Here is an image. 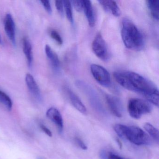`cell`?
I'll return each mask as SVG.
<instances>
[{
    "mask_svg": "<svg viewBox=\"0 0 159 159\" xmlns=\"http://www.w3.org/2000/svg\"><path fill=\"white\" fill-rule=\"evenodd\" d=\"M113 76L121 86L142 95L149 102L159 107V91L152 82L131 71H116L113 73Z\"/></svg>",
    "mask_w": 159,
    "mask_h": 159,
    "instance_id": "6da1fadb",
    "label": "cell"
},
{
    "mask_svg": "<svg viewBox=\"0 0 159 159\" xmlns=\"http://www.w3.org/2000/svg\"><path fill=\"white\" fill-rule=\"evenodd\" d=\"M121 35L126 48L135 51H140L145 44L144 36L133 22L124 18L122 23Z\"/></svg>",
    "mask_w": 159,
    "mask_h": 159,
    "instance_id": "7a4b0ae2",
    "label": "cell"
},
{
    "mask_svg": "<svg viewBox=\"0 0 159 159\" xmlns=\"http://www.w3.org/2000/svg\"><path fill=\"white\" fill-rule=\"evenodd\" d=\"M114 130L121 138L126 139L135 145L148 146L151 145L152 143L150 137L138 126H127L118 124L114 125Z\"/></svg>",
    "mask_w": 159,
    "mask_h": 159,
    "instance_id": "3957f363",
    "label": "cell"
},
{
    "mask_svg": "<svg viewBox=\"0 0 159 159\" xmlns=\"http://www.w3.org/2000/svg\"><path fill=\"white\" fill-rule=\"evenodd\" d=\"M129 115L134 119H140L142 115L149 113L152 111L151 105L148 101L139 98H131L127 106Z\"/></svg>",
    "mask_w": 159,
    "mask_h": 159,
    "instance_id": "277c9868",
    "label": "cell"
},
{
    "mask_svg": "<svg viewBox=\"0 0 159 159\" xmlns=\"http://www.w3.org/2000/svg\"><path fill=\"white\" fill-rule=\"evenodd\" d=\"M91 71L93 77L98 83L105 87L110 86V75L105 68L99 65L93 64L91 66Z\"/></svg>",
    "mask_w": 159,
    "mask_h": 159,
    "instance_id": "5b68a950",
    "label": "cell"
},
{
    "mask_svg": "<svg viewBox=\"0 0 159 159\" xmlns=\"http://www.w3.org/2000/svg\"><path fill=\"white\" fill-rule=\"evenodd\" d=\"M93 52L97 57L103 61H106L109 57L107 43L102 35L98 33L95 37L92 43Z\"/></svg>",
    "mask_w": 159,
    "mask_h": 159,
    "instance_id": "8992f818",
    "label": "cell"
},
{
    "mask_svg": "<svg viewBox=\"0 0 159 159\" xmlns=\"http://www.w3.org/2000/svg\"><path fill=\"white\" fill-rule=\"evenodd\" d=\"M106 100L109 108L113 115L118 118L122 116L123 107L120 100L116 97L106 95Z\"/></svg>",
    "mask_w": 159,
    "mask_h": 159,
    "instance_id": "52a82bcc",
    "label": "cell"
},
{
    "mask_svg": "<svg viewBox=\"0 0 159 159\" xmlns=\"http://www.w3.org/2000/svg\"><path fill=\"white\" fill-rule=\"evenodd\" d=\"M25 82L28 88L33 97L37 101L41 102L42 100L41 93L34 77L31 74L28 73L26 75Z\"/></svg>",
    "mask_w": 159,
    "mask_h": 159,
    "instance_id": "ba28073f",
    "label": "cell"
},
{
    "mask_svg": "<svg viewBox=\"0 0 159 159\" xmlns=\"http://www.w3.org/2000/svg\"><path fill=\"white\" fill-rule=\"evenodd\" d=\"M4 29L9 39L14 45H16V41L15 24L11 15L7 14L4 19Z\"/></svg>",
    "mask_w": 159,
    "mask_h": 159,
    "instance_id": "9c48e42d",
    "label": "cell"
},
{
    "mask_svg": "<svg viewBox=\"0 0 159 159\" xmlns=\"http://www.w3.org/2000/svg\"><path fill=\"white\" fill-rule=\"evenodd\" d=\"M46 116L54 123L60 133L63 132L64 123L63 118L59 111L54 107H51L47 110Z\"/></svg>",
    "mask_w": 159,
    "mask_h": 159,
    "instance_id": "30bf717a",
    "label": "cell"
},
{
    "mask_svg": "<svg viewBox=\"0 0 159 159\" xmlns=\"http://www.w3.org/2000/svg\"><path fill=\"white\" fill-rule=\"evenodd\" d=\"M98 2L106 11L111 13L115 16L120 15V10L116 2L113 1H98Z\"/></svg>",
    "mask_w": 159,
    "mask_h": 159,
    "instance_id": "8fae6325",
    "label": "cell"
},
{
    "mask_svg": "<svg viewBox=\"0 0 159 159\" xmlns=\"http://www.w3.org/2000/svg\"><path fill=\"white\" fill-rule=\"evenodd\" d=\"M67 93L68 94L69 97L70 99L71 104L73 107L80 112L83 114H85L87 113V109L85 107V106L83 104L80 98L74 93L72 91L68 89Z\"/></svg>",
    "mask_w": 159,
    "mask_h": 159,
    "instance_id": "7c38bea8",
    "label": "cell"
},
{
    "mask_svg": "<svg viewBox=\"0 0 159 159\" xmlns=\"http://www.w3.org/2000/svg\"><path fill=\"white\" fill-rule=\"evenodd\" d=\"M83 11L85 16L91 27H93L95 23L93 9L91 1L87 0H83Z\"/></svg>",
    "mask_w": 159,
    "mask_h": 159,
    "instance_id": "4fadbf2b",
    "label": "cell"
},
{
    "mask_svg": "<svg viewBox=\"0 0 159 159\" xmlns=\"http://www.w3.org/2000/svg\"><path fill=\"white\" fill-rule=\"evenodd\" d=\"M23 52L27 60L29 67L31 68L33 61V51L31 43L27 38H24L23 40Z\"/></svg>",
    "mask_w": 159,
    "mask_h": 159,
    "instance_id": "5bb4252c",
    "label": "cell"
},
{
    "mask_svg": "<svg viewBox=\"0 0 159 159\" xmlns=\"http://www.w3.org/2000/svg\"><path fill=\"white\" fill-rule=\"evenodd\" d=\"M45 52L46 56L50 60L52 66L56 69L58 68L60 66V61L57 55L52 50L49 45H46Z\"/></svg>",
    "mask_w": 159,
    "mask_h": 159,
    "instance_id": "9a60e30c",
    "label": "cell"
},
{
    "mask_svg": "<svg viewBox=\"0 0 159 159\" xmlns=\"http://www.w3.org/2000/svg\"><path fill=\"white\" fill-rule=\"evenodd\" d=\"M147 5L151 14L155 20H159V1L155 0L147 1Z\"/></svg>",
    "mask_w": 159,
    "mask_h": 159,
    "instance_id": "2e32d148",
    "label": "cell"
},
{
    "mask_svg": "<svg viewBox=\"0 0 159 159\" xmlns=\"http://www.w3.org/2000/svg\"><path fill=\"white\" fill-rule=\"evenodd\" d=\"M0 104L3 105L8 110L11 111L13 107V102L11 98L6 93L0 89Z\"/></svg>",
    "mask_w": 159,
    "mask_h": 159,
    "instance_id": "e0dca14e",
    "label": "cell"
},
{
    "mask_svg": "<svg viewBox=\"0 0 159 159\" xmlns=\"http://www.w3.org/2000/svg\"><path fill=\"white\" fill-rule=\"evenodd\" d=\"M144 128L146 132L157 143L159 141V133L158 129L154 127L152 125L149 123H146L144 124Z\"/></svg>",
    "mask_w": 159,
    "mask_h": 159,
    "instance_id": "ac0fdd59",
    "label": "cell"
},
{
    "mask_svg": "<svg viewBox=\"0 0 159 159\" xmlns=\"http://www.w3.org/2000/svg\"><path fill=\"white\" fill-rule=\"evenodd\" d=\"M64 8L66 11L67 18L71 24L73 23V14H72V6L70 1H63Z\"/></svg>",
    "mask_w": 159,
    "mask_h": 159,
    "instance_id": "d6986e66",
    "label": "cell"
},
{
    "mask_svg": "<svg viewBox=\"0 0 159 159\" xmlns=\"http://www.w3.org/2000/svg\"><path fill=\"white\" fill-rule=\"evenodd\" d=\"M51 37L59 45L63 44V39L59 33L55 30H52L51 32Z\"/></svg>",
    "mask_w": 159,
    "mask_h": 159,
    "instance_id": "ffe728a7",
    "label": "cell"
},
{
    "mask_svg": "<svg viewBox=\"0 0 159 159\" xmlns=\"http://www.w3.org/2000/svg\"><path fill=\"white\" fill-rule=\"evenodd\" d=\"M75 10L78 12L83 11V1L82 0H75L70 1Z\"/></svg>",
    "mask_w": 159,
    "mask_h": 159,
    "instance_id": "44dd1931",
    "label": "cell"
},
{
    "mask_svg": "<svg viewBox=\"0 0 159 159\" xmlns=\"http://www.w3.org/2000/svg\"><path fill=\"white\" fill-rule=\"evenodd\" d=\"M55 5L57 10L58 11L60 15H64V4L62 1H56Z\"/></svg>",
    "mask_w": 159,
    "mask_h": 159,
    "instance_id": "7402d4cb",
    "label": "cell"
},
{
    "mask_svg": "<svg viewBox=\"0 0 159 159\" xmlns=\"http://www.w3.org/2000/svg\"><path fill=\"white\" fill-rule=\"evenodd\" d=\"M40 2L42 4L43 7H44L46 11L49 14H52V8L51 6L50 2L49 1H40Z\"/></svg>",
    "mask_w": 159,
    "mask_h": 159,
    "instance_id": "603a6c76",
    "label": "cell"
},
{
    "mask_svg": "<svg viewBox=\"0 0 159 159\" xmlns=\"http://www.w3.org/2000/svg\"><path fill=\"white\" fill-rule=\"evenodd\" d=\"M74 140H75L76 144H77V145H78L82 149L84 150H86L87 149V146L85 145V143H84V142L81 139L79 138L76 137L74 139Z\"/></svg>",
    "mask_w": 159,
    "mask_h": 159,
    "instance_id": "cb8c5ba5",
    "label": "cell"
},
{
    "mask_svg": "<svg viewBox=\"0 0 159 159\" xmlns=\"http://www.w3.org/2000/svg\"><path fill=\"white\" fill-rule=\"evenodd\" d=\"M40 126L41 129L42 130H43V131L44 133H45L47 135L50 137H52V132L50 131L49 128H47L44 125L41 124L40 125Z\"/></svg>",
    "mask_w": 159,
    "mask_h": 159,
    "instance_id": "d4e9b609",
    "label": "cell"
},
{
    "mask_svg": "<svg viewBox=\"0 0 159 159\" xmlns=\"http://www.w3.org/2000/svg\"><path fill=\"white\" fill-rule=\"evenodd\" d=\"M107 159H124L122 157L114 154V153H110L109 154L107 157Z\"/></svg>",
    "mask_w": 159,
    "mask_h": 159,
    "instance_id": "484cf974",
    "label": "cell"
},
{
    "mask_svg": "<svg viewBox=\"0 0 159 159\" xmlns=\"http://www.w3.org/2000/svg\"><path fill=\"white\" fill-rule=\"evenodd\" d=\"M117 143L119 144V147H120V148H121L122 147V145L120 141L119 140V139H117Z\"/></svg>",
    "mask_w": 159,
    "mask_h": 159,
    "instance_id": "4316f807",
    "label": "cell"
},
{
    "mask_svg": "<svg viewBox=\"0 0 159 159\" xmlns=\"http://www.w3.org/2000/svg\"><path fill=\"white\" fill-rule=\"evenodd\" d=\"M0 44H2V41L1 38V36H0Z\"/></svg>",
    "mask_w": 159,
    "mask_h": 159,
    "instance_id": "83f0119b",
    "label": "cell"
},
{
    "mask_svg": "<svg viewBox=\"0 0 159 159\" xmlns=\"http://www.w3.org/2000/svg\"><path fill=\"white\" fill-rule=\"evenodd\" d=\"M44 159V158H43V157H38V159Z\"/></svg>",
    "mask_w": 159,
    "mask_h": 159,
    "instance_id": "f1b7e54d",
    "label": "cell"
}]
</instances>
